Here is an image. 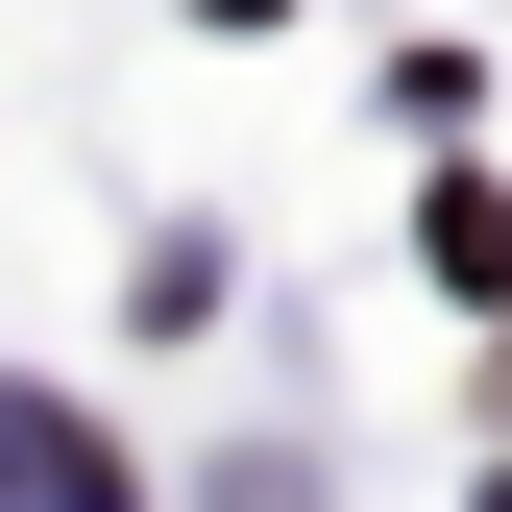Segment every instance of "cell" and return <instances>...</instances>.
Wrapping results in <instances>:
<instances>
[{
  "label": "cell",
  "mask_w": 512,
  "mask_h": 512,
  "mask_svg": "<svg viewBox=\"0 0 512 512\" xmlns=\"http://www.w3.org/2000/svg\"><path fill=\"white\" fill-rule=\"evenodd\" d=\"M0 488H25V512H122V464H98L49 391H0Z\"/></svg>",
  "instance_id": "1"
},
{
  "label": "cell",
  "mask_w": 512,
  "mask_h": 512,
  "mask_svg": "<svg viewBox=\"0 0 512 512\" xmlns=\"http://www.w3.org/2000/svg\"><path fill=\"white\" fill-rule=\"evenodd\" d=\"M220 25H269V0H220Z\"/></svg>",
  "instance_id": "2"
}]
</instances>
